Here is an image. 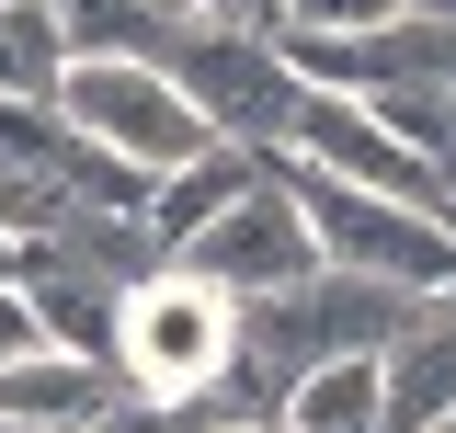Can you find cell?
Returning <instances> with one entry per match:
<instances>
[{
	"mask_svg": "<svg viewBox=\"0 0 456 433\" xmlns=\"http://www.w3.org/2000/svg\"><path fill=\"white\" fill-rule=\"evenodd\" d=\"M388 365V422L377 433H422L456 411V285L445 297H411V320H399V342L377 354Z\"/></svg>",
	"mask_w": 456,
	"mask_h": 433,
	"instance_id": "52a82bcc",
	"label": "cell"
},
{
	"mask_svg": "<svg viewBox=\"0 0 456 433\" xmlns=\"http://www.w3.org/2000/svg\"><path fill=\"white\" fill-rule=\"evenodd\" d=\"M46 103L69 114L92 149H114L126 171H149V183L217 149V126L194 114V92H183L171 69H149L137 46H80L69 69H57V92H46Z\"/></svg>",
	"mask_w": 456,
	"mask_h": 433,
	"instance_id": "6da1fadb",
	"label": "cell"
},
{
	"mask_svg": "<svg viewBox=\"0 0 456 433\" xmlns=\"http://www.w3.org/2000/svg\"><path fill=\"white\" fill-rule=\"evenodd\" d=\"M285 194L308 206V228H320V263L342 274H377V285H399V297H445L456 285V228L434 206H399V194H365V183H342V171H308V160H285Z\"/></svg>",
	"mask_w": 456,
	"mask_h": 433,
	"instance_id": "7a4b0ae2",
	"label": "cell"
},
{
	"mask_svg": "<svg viewBox=\"0 0 456 433\" xmlns=\"http://www.w3.org/2000/svg\"><path fill=\"white\" fill-rule=\"evenodd\" d=\"M57 69H69V23H57L46 0H0V92L46 103Z\"/></svg>",
	"mask_w": 456,
	"mask_h": 433,
	"instance_id": "8fae6325",
	"label": "cell"
},
{
	"mask_svg": "<svg viewBox=\"0 0 456 433\" xmlns=\"http://www.w3.org/2000/svg\"><path fill=\"white\" fill-rule=\"evenodd\" d=\"M399 0H285V35H365V23H388Z\"/></svg>",
	"mask_w": 456,
	"mask_h": 433,
	"instance_id": "4fadbf2b",
	"label": "cell"
},
{
	"mask_svg": "<svg viewBox=\"0 0 456 433\" xmlns=\"http://www.w3.org/2000/svg\"><path fill=\"white\" fill-rule=\"evenodd\" d=\"M399 12H422V23H456V0H399Z\"/></svg>",
	"mask_w": 456,
	"mask_h": 433,
	"instance_id": "2e32d148",
	"label": "cell"
},
{
	"mask_svg": "<svg viewBox=\"0 0 456 433\" xmlns=\"http://www.w3.org/2000/svg\"><path fill=\"white\" fill-rule=\"evenodd\" d=\"M228 354H240V297H217L206 274L160 263L149 285H126V342H114V377L137 388V399L194 411V399L228 377Z\"/></svg>",
	"mask_w": 456,
	"mask_h": 433,
	"instance_id": "3957f363",
	"label": "cell"
},
{
	"mask_svg": "<svg viewBox=\"0 0 456 433\" xmlns=\"http://www.w3.org/2000/svg\"><path fill=\"white\" fill-rule=\"evenodd\" d=\"M171 263L206 274L217 297L251 308V297H285V285H308V274H320V228H308V206L285 194V171L263 160L217 216H206V228H194V240H183V251H171Z\"/></svg>",
	"mask_w": 456,
	"mask_h": 433,
	"instance_id": "8992f818",
	"label": "cell"
},
{
	"mask_svg": "<svg viewBox=\"0 0 456 433\" xmlns=\"http://www.w3.org/2000/svg\"><path fill=\"white\" fill-rule=\"evenodd\" d=\"M114 399H137V388L92 365V354H23V365H0V422H35V433H92Z\"/></svg>",
	"mask_w": 456,
	"mask_h": 433,
	"instance_id": "ba28073f",
	"label": "cell"
},
{
	"mask_svg": "<svg viewBox=\"0 0 456 433\" xmlns=\"http://www.w3.org/2000/svg\"><path fill=\"white\" fill-rule=\"evenodd\" d=\"M422 433H456V411H445V422H422Z\"/></svg>",
	"mask_w": 456,
	"mask_h": 433,
	"instance_id": "e0dca14e",
	"label": "cell"
},
{
	"mask_svg": "<svg viewBox=\"0 0 456 433\" xmlns=\"http://www.w3.org/2000/svg\"><path fill=\"white\" fill-rule=\"evenodd\" d=\"M388 422V365L377 354H331L285 388V433H377Z\"/></svg>",
	"mask_w": 456,
	"mask_h": 433,
	"instance_id": "9c48e42d",
	"label": "cell"
},
{
	"mask_svg": "<svg viewBox=\"0 0 456 433\" xmlns=\"http://www.w3.org/2000/svg\"><path fill=\"white\" fill-rule=\"evenodd\" d=\"M137 57H149V69H171V80L194 92V114H206L217 137H240V149H274V137H285L297 69H285V46H274V35H217V23H149V35H137Z\"/></svg>",
	"mask_w": 456,
	"mask_h": 433,
	"instance_id": "277c9868",
	"label": "cell"
},
{
	"mask_svg": "<svg viewBox=\"0 0 456 433\" xmlns=\"http://www.w3.org/2000/svg\"><path fill=\"white\" fill-rule=\"evenodd\" d=\"M23 354H46V320H35L23 285H0V365H23Z\"/></svg>",
	"mask_w": 456,
	"mask_h": 433,
	"instance_id": "5bb4252c",
	"label": "cell"
},
{
	"mask_svg": "<svg viewBox=\"0 0 456 433\" xmlns=\"http://www.w3.org/2000/svg\"><path fill=\"white\" fill-rule=\"evenodd\" d=\"M251 171H263V149H240V137H217L206 160H183V171H160V183H149V228H160L171 251H183V240H194V228H206V216H217L228 194L251 183Z\"/></svg>",
	"mask_w": 456,
	"mask_h": 433,
	"instance_id": "30bf717a",
	"label": "cell"
},
{
	"mask_svg": "<svg viewBox=\"0 0 456 433\" xmlns=\"http://www.w3.org/2000/svg\"><path fill=\"white\" fill-rule=\"evenodd\" d=\"M57 23H69V57L80 46H137L149 35V0H46Z\"/></svg>",
	"mask_w": 456,
	"mask_h": 433,
	"instance_id": "7c38bea8",
	"label": "cell"
},
{
	"mask_svg": "<svg viewBox=\"0 0 456 433\" xmlns=\"http://www.w3.org/2000/svg\"><path fill=\"white\" fill-rule=\"evenodd\" d=\"M0 285H23V240L12 228H0Z\"/></svg>",
	"mask_w": 456,
	"mask_h": 433,
	"instance_id": "9a60e30c",
	"label": "cell"
},
{
	"mask_svg": "<svg viewBox=\"0 0 456 433\" xmlns=\"http://www.w3.org/2000/svg\"><path fill=\"white\" fill-rule=\"evenodd\" d=\"M274 149H285V160H308V171H342V183H365V194L434 206V216L456 228V171L422 160V149H411V137H399L365 92H308V80H297V103H285V137H274Z\"/></svg>",
	"mask_w": 456,
	"mask_h": 433,
	"instance_id": "5b68a950",
	"label": "cell"
}]
</instances>
